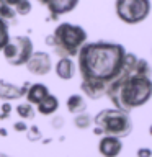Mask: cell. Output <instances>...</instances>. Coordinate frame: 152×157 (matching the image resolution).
<instances>
[{"label":"cell","mask_w":152,"mask_h":157,"mask_svg":"<svg viewBox=\"0 0 152 157\" xmlns=\"http://www.w3.org/2000/svg\"><path fill=\"white\" fill-rule=\"evenodd\" d=\"M106 87L108 85H105V83L93 82V80H82L80 82V90L90 100H100V98H103L105 97V92H106Z\"/></svg>","instance_id":"obj_11"},{"label":"cell","mask_w":152,"mask_h":157,"mask_svg":"<svg viewBox=\"0 0 152 157\" xmlns=\"http://www.w3.org/2000/svg\"><path fill=\"white\" fill-rule=\"evenodd\" d=\"M149 134H150V136H152V124H150V126H149Z\"/></svg>","instance_id":"obj_31"},{"label":"cell","mask_w":152,"mask_h":157,"mask_svg":"<svg viewBox=\"0 0 152 157\" xmlns=\"http://www.w3.org/2000/svg\"><path fill=\"white\" fill-rule=\"evenodd\" d=\"M57 108H59V98L49 93L46 98H43V100L36 105V111L41 113V115H46V116H48V115L56 113Z\"/></svg>","instance_id":"obj_14"},{"label":"cell","mask_w":152,"mask_h":157,"mask_svg":"<svg viewBox=\"0 0 152 157\" xmlns=\"http://www.w3.org/2000/svg\"><path fill=\"white\" fill-rule=\"evenodd\" d=\"M10 41V33H8V23L3 18H0V51L5 48V44Z\"/></svg>","instance_id":"obj_19"},{"label":"cell","mask_w":152,"mask_h":157,"mask_svg":"<svg viewBox=\"0 0 152 157\" xmlns=\"http://www.w3.org/2000/svg\"><path fill=\"white\" fill-rule=\"evenodd\" d=\"M17 113L21 120H33V118L36 116V110H34V106L29 101L17 105Z\"/></svg>","instance_id":"obj_16"},{"label":"cell","mask_w":152,"mask_h":157,"mask_svg":"<svg viewBox=\"0 0 152 157\" xmlns=\"http://www.w3.org/2000/svg\"><path fill=\"white\" fill-rule=\"evenodd\" d=\"M26 69L34 75H46L52 71V61L51 56L44 51H33V54L29 56L26 61Z\"/></svg>","instance_id":"obj_7"},{"label":"cell","mask_w":152,"mask_h":157,"mask_svg":"<svg viewBox=\"0 0 152 157\" xmlns=\"http://www.w3.org/2000/svg\"><path fill=\"white\" fill-rule=\"evenodd\" d=\"M46 44H48V46H54V38H52V34H49V36L46 38Z\"/></svg>","instance_id":"obj_27"},{"label":"cell","mask_w":152,"mask_h":157,"mask_svg":"<svg viewBox=\"0 0 152 157\" xmlns=\"http://www.w3.org/2000/svg\"><path fill=\"white\" fill-rule=\"evenodd\" d=\"M29 85H31L29 82H25L21 87H17V85H13V83L0 78V100L2 101H12V100L23 98L26 90L29 88Z\"/></svg>","instance_id":"obj_8"},{"label":"cell","mask_w":152,"mask_h":157,"mask_svg":"<svg viewBox=\"0 0 152 157\" xmlns=\"http://www.w3.org/2000/svg\"><path fill=\"white\" fill-rule=\"evenodd\" d=\"M51 126L56 128V129H61V128L64 126V118L62 116H54L51 120Z\"/></svg>","instance_id":"obj_24"},{"label":"cell","mask_w":152,"mask_h":157,"mask_svg":"<svg viewBox=\"0 0 152 157\" xmlns=\"http://www.w3.org/2000/svg\"><path fill=\"white\" fill-rule=\"evenodd\" d=\"M98 151L103 157H118L123 151V142L116 136L103 134L98 142Z\"/></svg>","instance_id":"obj_9"},{"label":"cell","mask_w":152,"mask_h":157,"mask_svg":"<svg viewBox=\"0 0 152 157\" xmlns=\"http://www.w3.org/2000/svg\"><path fill=\"white\" fill-rule=\"evenodd\" d=\"M56 74L61 80H70L75 74V64L72 57H59L56 64Z\"/></svg>","instance_id":"obj_12"},{"label":"cell","mask_w":152,"mask_h":157,"mask_svg":"<svg viewBox=\"0 0 152 157\" xmlns=\"http://www.w3.org/2000/svg\"><path fill=\"white\" fill-rule=\"evenodd\" d=\"M66 105H67V111L69 113H74V115H77V113H82V111L87 110L85 98H83L82 95H78V93L69 97L67 101H66Z\"/></svg>","instance_id":"obj_15"},{"label":"cell","mask_w":152,"mask_h":157,"mask_svg":"<svg viewBox=\"0 0 152 157\" xmlns=\"http://www.w3.org/2000/svg\"><path fill=\"white\" fill-rule=\"evenodd\" d=\"M2 51L10 66L20 67L26 64V61L34 51V48H33V41L28 36H15V38H10V41L5 44Z\"/></svg>","instance_id":"obj_6"},{"label":"cell","mask_w":152,"mask_h":157,"mask_svg":"<svg viewBox=\"0 0 152 157\" xmlns=\"http://www.w3.org/2000/svg\"><path fill=\"white\" fill-rule=\"evenodd\" d=\"M25 132H26V139H28V141H39V139L43 137V132L39 131V128H38L36 124L29 126Z\"/></svg>","instance_id":"obj_20"},{"label":"cell","mask_w":152,"mask_h":157,"mask_svg":"<svg viewBox=\"0 0 152 157\" xmlns=\"http://www.w3.org/2000/svg\"><path fill=\"white\" fill-rule=\"evenodd\" d=\"M13 129L17 131V132H25V131L28 129V124H26V121H25V120L15 121V123H13Z\"/></svg>","instance_id":"obj_23"},{"label":"cell","mask_w":152,"mask_h":157,"mask_svg":"<svg viewBox=\"0 0 152 157\" xmlns=\"http://www.w3.org/2000/svg\"><path fill=\"white\" fill-rule=\"evenodd\" d=\"M12 105L8 101H3L2 106H0V120H8L10 115H12Z\"/></svg>","instance_id":"obj_22"},{"label":"cell","mask_w":152,"mask_h":157,"mask_svg":"<svg viewBox=\"0 0 152 157\" xmlns=\"http://www.w3.org/2000/svg\"><path fill=\"white\" fill-rule=\"evenodd\" d=\"M93 123L101 128L103 134L116 136L120 139L127 137L132 131L129 113L118 110V108H106V110L98 111L93 118Z\"/></svg>","instance_id":"obj_4"},{"label":"cell","mask_w":152,"mask_h":157,"mask_svg":"<svg viewBox=\"0 0 152 157\" xmlns=\"http://www.w3.org/2000/svg\"><path fill=\"white\" fill-rule=\"evenodd\" d=\"M0 157H10V155H7V154H3V152H0Z\"/></svg>","instance_id":"obj_30"},{"label":"cell","mask_w":152,"mask_h":157,"mask_svg":"<svg viewBox=\"0 0 152 157\" xmlns=\"http://www.w3.org/2000/svg\"><path fill=\"white\" fill-rule=\"evenodd\" d=\"M136 54L126 52L121 74L108 83L105 92V97L110 98L115 108L127 113L152 98V78L136 72Z\"/></svg>","instance_id":"obj_2"},{"label":"cell","mask_w":152,"mask_h":157,"mask_svg":"<svg viewBox=\"0 0 152 157\" xmlns=\"http://www.w3.org/2000/svg\"><path fill=\"white\" fill-rule=\"evenodd\" d=\"M150 0H116V15L127 25H137L149 17Z\"/></svg>","instance_id":"obj_5"},{"label":"cell","mask_w":152,"mask_h":157,"mask_svg":"<svg viewBox=\"0 0 152 157\" xmlns=\"http://www.w3.org/2000/svg\"><path fill=\"white\" fill-rule=\"evenodd\" d=\"M18 2H21V0H5V3H8L10 7H15V5H17Z\"/></svg>","instance_id":"obj_28"},{"label":"cell","mask_w":152,"mask_h":157,"mask_svg":"<svg viewBox=\"0 0 152 157\" xmlns=\"http://www.w3.org/2000/svg\"><path fill=\"white\" fill-rule=\"evenodd\" d=\"M126 49L123 44L97 41L85 43L77 52V66L82 80H93L108 85L124 66Z\"/></svg>","instance_id":"obj_1"},{"label":"cell","mask_w":152,"mask_h":157,"mask_svg":"<svg viewBox=\"0 0 152 157\" xmlns=\"http://www.w3.org/2000/svg\"><path fill=\"white\" fill-rule=\"evenodd\" d=\"M39 3H44L51 12V18L56 20L59 15H66L72 12L77 7L78 0H38Z\"/></svg>","instance_id":"obj_10"},{"label":"cell","mask_w":152,"mask_h":157,"mask_svg":"<svg viewBox=\"0 0 152 157\" xmlns=\"http://www.w3.org/2000/svg\"><path fill=\"white\" fill-rule=\"evenodd\" d=\"M48 95H49V88H48V85H44V83H31L29 88L26 90V93H25L26 100L31 103V105H38V103L41 101L43 98H46Z\"/></svg>","instance_id":"obj_13"},{"label":"cell","mask_w":152,"mask_h":157,"mask_svg":"<svg viewBox=\"0 0 152 157\" xmlns=\"http://www.w3.org/2000/svg\"><path fill=\"white\" fill-rule=\"evenodd\" d=\"M29 12H31V3H29V0H21V2H18L15 5V13L28 15Z\"/></svg>","instance_id":"obj_21"},{"label":"cell","mask_w":152,"mask_h":157,"mask_svg":"<svg viewBox=\"0 0 152 157\" xmlns=\"http://www.w3.org/2000/svg\"><path fill=\"white\" fill-rule=\"evenodd\" d=\"M15 8L5 3V0H0V18H3L5 21H15Z\"/></svg>","instance_id":"obj_18"},{"label":"cell","mask_w":152,"mask_h":157,"mask_svg":"<svg viewBox=\"0 0 152 157\" xmlns=\"http://www.w3.org/2000/svg\"><path fill=\"white\" fill-rule=\"evenodd\" d=\"M54 52L59 57H77V52L87 43V31L72 23H61L52 33Z\"/></svg>","instance_id":"obj_3"},{"label":"cell","mask_w":152,"mask_h":157,"mask_svg":"<svg viewBox=\"0 0 152 157\" xmlns=\"http://www.w3.org/2000/svg\"><path fill=\"white\" fill-rule=\"evenodd\" d=\"M93 134H97V136H103V129H101V128L100 126H93Z\"/></svg>","instance_id":"obj_26"},{"label":"cell","mask_w":152,"mask_h":157,"mask_svg":"<svg viewBox=\"0 0 152 157\" xmlns=\"http://www.w3.org/2000/svg\"><path fill=\"white\" fill-rule=\"evenodd\" d=\"M92 123H93V116H90L85 111L77 113L75 118H74V124H75L78 129H87V128L92 126Z\"/></svg>","instance_id":"obj_17"},{"label":"cell","mask_w":152,"mask_h":157,"mask_svg":"<svg viewBox=\"0 0 152 157\" xmlns=\"http://www.w3.org/2000/svg\"><path fill=\"white\" fill-rule=\"evenodd\" d=\"M136 157H152V149H149V147H141V149H137Z\"/></svg>","instance_id":"obj_25"},{"label":"cell","mask_w":152,"mask_h":157,"mask_svg":"<svg viewBox=\"0 0 152 157\" xmlns=\"http://www.w3.org/2000/svg\"><path fill=\"white\" fill-rule=\"evenodd\" d=\"M0 136H3V137H5V136H8V131L5 129V128H0Z\"/></svg>","instance_id":"obj_29"}]
</instances>
